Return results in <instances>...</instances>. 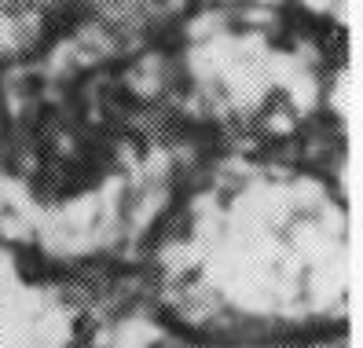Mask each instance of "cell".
<instances>
[{
	"mask_svg": "<svg viewBox=\"0 0 363 348\" xmlns=\"http://www.w3.org/2000/svg\"><path fill=\"white\" fill-rule=\"evenodd\" d=\"M52 8H0V59L30 55L52 30Z\"/></svg>",
	"mask_w": 363,
	"mask_h": 348,
	"instance_id": "1",
	"label": "cell"
}]
</instances>
